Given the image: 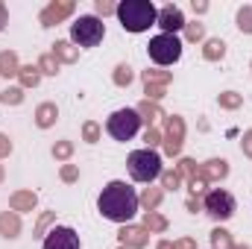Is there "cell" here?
<instances>
[{
	"label": "cell",
	"mask_w": 252,
	"mask_h": 249,
	"mask_svg": "<svg viewBox=\"0 0 252 249\" xmlns=\"http://www.w3.org/2000/svg\"><path fill=\"white\" fill-rule=\"evenodd\" d=\"M97 208H100V214H103L106 220L124 223L126 226V223L132 220V214L138 211V193L126 185V182L115 179V182H109V185L103 187V193H100V199H97Z\"/></svg>",
	"instance_id": "cell-1"
},
{
	"label": "cell",
	"mask_w": 252,
	"mask_h": 249,
	"mask_svg": "<svg viewBox=\"0 0 252 249\" xmlns=\"http://www.w3.org/2000/svg\"><path fill=\"white\" fill-rule=\"evenodd\" d=\"M115 15L124 24L126 32H147L156 24L158 9L150 0H124V3H118V12Z\"/></svg>",
	"instance_id": "cell-2"
},
{
	"label": "cell",
	"mask_w": 252,
	"mask_h": 249,
	"mask_svg": "<svg viewBox=\"0 0 252 249\" xmlns=\"http://www.w3.org/2000/svg\"><path fill=\"white\" fill-rule=\"evenodd\" d=\"M126 167H129L132 179H135V182H144V185H150L153 179H158V176H161V158H158V153H156V150H147V147H144V150L129 153Z\"/></svg>",
	"instance_id": "cell-3"
},
{
	"label": "cell",
	"mask_w": 252,
	"mask_h": 249,
	"mask_svg": "<svg viewBox=\"0 0 252 249\" xmlns=\"http://www.w3.org/2000/svg\"><path fill=\"white\" fill-rule=\"evenodd\" d=\"M106 35V27L97 15H82L76 24H70V38L79 47H97Z\"/></svg>",
	"instance_id": "cell-4"
},
{
	"label": "cell",
	"mask_w": 252,
	"mask_h": 249,
	"mask_svg": "<svg viewBox=\"0 0 252 249\" xmlns=\"http://www.w3.org/2000/svg\"><path fill=\"white\" fill-rule=\"evenodd\" d=\"M147 53H150V59L156 64H173L179 62V56H182V41L176 38V35H156L150 44H147Z\"/></svg>",
	"instance_id": "cell-5"
},
{
	"label": "cell",
	"mask_w": 252,
	"mask_h": 249,
	"mask_svg": "<svg viewBox=\"0 0 252 249\" xmlns=\"http://www.w3.org/2000/svg\"><path fill=\"white\" fill-rule=\"evenodd\" d=\"M202 211L211 217V220H229L232 214H235V196L229 193V190H223V187H214V190H208L205 193V199H202Z\"/></svg>",
	"instance_id": "cell-6"
},
{
	"label": "cell",
	"mask_w": 252,
	"mask_h": 249,
	"mask_svg": "<svg viewBox=\"0 0 252 249\" xmlns=\"http://www.w3.org/2000/svg\"><path fill=\"white\" fill-rule=\"evenodd\" d=\"M109 135L115 138V141H129V138H135V132L141 129V118H138V112L135 109H118L112 118H109Z\"/></svg>",
	"instance_id": "cell-7"
},
{
	"label": "cell",
	"mask_w": 252,
	"mask_h": 249,
	"mask_svg": "<svg viewBox=\"0 0 252 249\" xmlns=\"http://www.w3.org/2000/svg\"><path fill=\"white\" fill-rule=\"evenodd\" d=\"M185 144V118L179 115H167L164 118V132H161V147L167 156H179Z\"/></svg>",
	"instance_id": "cell-8"
},
{
	"label": "cell",
	"mask_w": 252,
	"mask_h": 249,
	"mask_svg": "<svg viewBox=\"0 0 252 249\" xmlns=\"http://www.w3.org/2000/svg\"><path fill=\"white\" fill-rule=\"evenodd\" d=\"M73 9H76L73 0H53V3H47L41 9L38 21H41V27H56V24H62L67 15H73Z\"/></svg>",
	"instance_id": "cell-9"
},
{
	"label": "cell",
	"mask_w": 252,
	"mask_h": 249,
	"mask_svg": "<svg viewBox=\"0 0 252 249\" xmlns=\"http://www.w3.org/2000/svg\"><path fill=\"white\" fill-rule=\"evenodd\" d=\"M156 24L164 30V35H176L179 30H185V24H188V21H185L182 9L170 3V6H161V9H158V18H156Z\"/></svg>",
	"instance_id": "cell-10"
},
{
	"label": "cell",
	"mask_w": 252,
	"mask_h": 249,
	"mask_svg": "<svg viewBox=\"0 0 252 249\" xmlns=\"http://www.w3.org/2000/svg\"><path fill=\"white\" fill-rule=\"evenodd\" d=\"M44 249H79V235L70 226H56L44 235Z\"/></svg>",
	"instance_id": "cell-11"
},
{
	"label": "cell",
	"mask_w": 252,
	"mask_h": 249,
	"mask_svg": "<svg viewBox=\"0 0 252 249\" xmlns=\"http://www.w3.org/2000/svg\"><path fill=\"white\" fill-rule=\"evenodd\" d=\"M118 238H121V247L126 249H144L150 244V232L144 226H129V223L118 232Z\"/></svg>",
	"instance_id": "cell-12"
},
{
	"label": "cell",
	"mask_w": 252,
	"mask_h": 249,
	"mask_svg": "<svg viewBox=\"0 0 252 249\" xmlns=\"http://www.w3.org/2000/svg\"><path fill=\"white\" fill-rule=\"evenodd\" d=\"M135 112H138V118H141V124H147V129H153V126L158 124L161 118H167L161 109H158V103H150V100H144V103H138L135 106Z\"/></svg>",
	"instance_id": "cell-13"
},
{
	"label": "cell",
	"mask_w": 252,
	"mask_h": 249,
	"mask_svg": "<svg viewBox=\"0 0 252 249\" xmlns=\"http://www.w3.org/2000/svg\"><path fill=\"white\" fill-rule=\"evenodd\" d=\"M35 202H38V196H35V190H15L12 196H9V205H12V211H32L35 208Z\"/></svg>",
	"instance_id": "cell-14"
},
{
	"label": "cell",
	"mask_w": 252,
	"mask_h": 249,
	"mask_svg": "<svg viewBox=\"0 0 252 249\" xmlns=\"http://www.w3.org/2000/svg\"><path fill=\"white\" fill-rule=\"evenodd\" d=\"M0 235L9 238V241L21 235V217H18V211H3L0 214Z\"/></svg>",
	"instance_id": "cell-15"
},
{
	"label": "cell",
	"mask_w": 252,
	"mask_h": 249,
	"mask_svg": "<svg viewBox=\"0 0 252 249\" xmlns=\"http://www.w3.org/2000/svg\"><path fill=\"white\" fill-rule=\"evenodd\" d=\"M202 173H205L208 182H220V179L229 176V161H223V158H211V161L202 164Z\"/></svg>",
	"instance_id": "cell-16"
},
{
	"label": "cell",
	"mask_w": 252,
	"mask_h": 249,
	"mask_svg": "<svg viewBox=\"0 0 252 249\" xmlns=\"http://www.w3.org/2000/svg\"><path fill=\"white\" fill-rule=\"evenodd\" d=\"M56 118H59L56 103H41V106L35 109V126H38V129H50V126L56 124Z\"/></svg>",
	"instance_id": "cell-17"
},
{
	"label": "cell",
	"mask_w": 252,
	"mask_h": 249,
	"mask_svg": "<svg viewBox=\"0 0 252 249\" xmlns=\"http://www.w3.org/2000/svg\"><path fill=\"white\" fill-rule=\"evenodd\" d=\"M18 70H21L18 53L15 50H0V76L3 79H12V76H18Z\"/></svg>",
	"instance_id": "cell-18"
},
{
	"label": "cell",
	"mask_w": 252,
	"mask_h": 249,
	"mask_svg": "<svg viewBox=\"0 0 252 249\" xmlns=\"http://www.w3.org/2000/svg\"><path fill=\"white\" fill-rule=\"evenodd\" d=\"M161 199H164V190H161V187H144L141 196H138V205H141L144 211H156V208L161 205Z\"/></svg>",
	"instance_id": "cell-19"
},
{
	"label": "cell",
	"mask_w": 252,
	"mask_h": 249,
	"mask_svg": "<svg viewBox=\"0 0 252 249\" xmlns=\"http://www.w3.org/2000/svg\"><path fill=\"white\" fill-rule=\"evenodd\" d=\"M202 56H205L208 62H220V59L226 56V41H223V38H208V41L202 44Z\"/></svg>",
	"instance_id": "cell-20"
},
{
	"label": "cell",
	"mask_w": 252,
	"mask_h": 249,
	"mask_svg": "<svg viewBox=\"0 0 252 249\" xmlns=\"http://www.w3.org/2000/svg\"><path fill=\"white\" fill-rule=\"evenodd\" d=\"M53 56H56L59 62H64V64H73L76 59H79V50H76L70 41H56V44H53Z\"/></svg>",
	"instance_id": "cell-21"
},
{
	"label": "cell",
	"mask_w": 252,
	"mask_h": 249,
	"mask_svg": "<svg viewBox=\"0 0 252 249\" xmlns=\"http://www.w3.org/2000/svg\"><path fill=\"white\" fill-rule=\"evenodd\" d=\"M18 79H21V88H35V85L41 82V70H38V64H35V67H32V64H21Z\"/></svg>",
	"instance_id": "cell-22"
},
{
	"label": "cell",
	"mask_w": 252,
	"mask_h": 249,
	"mask_svg": "<svg viewBox=\"0 0 252 249\" xmlns=\"http://www.w3.org/2000/svg\"><path fill=\"white\" fill-rule=\"evenodd\" d=\"M141 79H144V85H170V79H173V73L170 70H158V67H153V70H144L141 73Z\"/></svg>",
	"instance_id": "cell-23"
},
{
	"label": "cell",
	"mask_w": 252,
	"mask_h": 249,
	"mask_svg": "<svg viewBox=\"0 0 252 249\" xmlns=\"http://www.w3.org/2000/svg\"><path fill=\"white\" fill-rule=\"evenodd\" d=\"M144 229L147 232H167V217L158 211H144Z\"/></svg>",
	"instance_id": "cell-24"
},
{
	"label": "cell",
	"mask_w": 252,
	"mask_h": 249,
	"mask_svg": "<svg viewBox=\"0 0 252 249\" xmlns=\"http://www.w3.org/2000/svg\"><path fill=\"white\" fill-rule=\"evenodd\" d=\"M0 103H3V106H21V103H24V88H21V85L3 88V91H0Z\"/></svg>",
	"instance_id": "cell-25"
},
{
	"label": "cell",
	"mask_w": 252,
	"mask_h": 249,
	"mask_svg": "<svg viewBox=\"0 0 252 249\" xmlns=\"http://www.w3.org/2000/svg\"><path fill=\"white\" fill-rule=\"evenodd\" d=\"M211 249H235L232 232H226V229H214V232H211Z\"/></svg>",
	"instance_id": "cell-26"
},
{
	"label": "cell",
	"mask_w": 252,
	"mask_h": 249,
	"mask_svg": "<svg viewBox=\"0 0 252 249\" xmlns=\"http://www.w3.org/2000/svg\"><path fill=\"white\" fill-rule=\"evenodd\" d=\"M112 79H115V85H118V88H129V85H132V79H135V73H132V67H129V64H118V67H115V73H112Z\"/></svg>",
	"instance_id": "cell-27"
},
{
	"label": "cell",
	"mask_w": 252,
	"mask_h": 249,
	"mask_svg": "<svg viewBox=\"0 0 252 249\" xmlns=\"http://www.w3.org/2000/svg\"><path fill=\"white\" fill-rule=\"evenodd\" d=\"M188 187H190V196H196V199H199V193H208V179H205L202 167L193 173V179H188Z\"/></svg>",
	"instance_id": "cell-28"
},
{
	"label": "cell",
	"mask_w": 252,
	"mask_h": 249,
	"mask_svg": "<svg viewBox=\"0 0 252 249\" xmlns=\"http://www.w3.org/2000/svg\"><path fill=\"white\" fill-rule=\"evenodd\" d=\"M217 103H220V109H229V112H235V109H241L244 97H241L238 91H223V94L217 97Z\"/></svg>",
	"instance_id": "cell-29"
},
{
	"label": "cell",
	"mask_w": 252,
	"mask_h": 249,
	"mask_svg": "<svg viewBox=\"0 0 252 249\" xmlns=\"http://www.w3.org/2000/svg\"><path fill=\"white\" fill-rule=\"evenodd\" d=\"M59 64L62 62H59L53 53H44V56L38 59V70H41V76H44V73H47V76H56V73H59Z\"/></svg>",
	"instance_id": "cell-30"
},
{
	"label": "cell",
	"mask_w": 252,
	"mask_h": 249,
	"mask_svg": "<svg viewBox=\"0 0 252 249\" xmlns=\"http://www.w3.org/2000/svg\"><path fill=\"white\" fill-rule=\"evenodd\" d=\"M53 220H56V211H44V214L38 217V223H35V232H32V238H44V235H47V229L53 226Z\"/></svg>",
	"instance_id": "cell-31"
},
{
	"label": "cell",
	"mask_w": 252,
	"mask_h": 249,
	"mask_svg": "<svg viewBox=\"0 0 252 249\" xmlns=\"http://www.w3.org/2000/svg\"><path fill=\"white\" fill-rule=\"evenodd\" d=\"M161 190H176V187L182 185V176L176 173V170H161Z\"/></svg>",
	"instance_id": "cell-32"
},
{
	"label": "cell",
	"mask_w": 252,
	"mask_h": 249,
	"mask_svg": "<svg viewBox=\"0 0 252 249\" xmlns=\"http://www.w3.org/2000/svg\"><path fill=\"white\" fill-rule=\"evenodd\" d=\"M238 27H241V32L252 35V6H241L238 9Z\"/></svg>",
	"instance_id": "cell-33"
},
{
	"label": "cell",
	"mask_w": 252,
	"mask_h": 249,
	"mask_svg": "<svg viewBox=\"0 0 252 249\" xmlns=\"http://www.w3.org/2000/svg\"><path fill=\"white\" fill-rule=\"evenodd\" d=\"M70 156H73V144L70 141H56L53 144V158L56 161H67Z\"/></svg>",
	"instance_id": "cell-34"
},
{
	"label": "cell",
	"mask_w": 252,
	"mask_h": 249,
	"mask_svg": "<svg viewBox=\"0 0 252 249\" xmlns=\"http://www.w3.org/2000/svg\"><path fill=\"white\" fill-rule=\"evenodd\" d=\"M199 167H196V161L193 158H179V164H176V173L179 176H185V179H193V173H196Z\"/></svg>",
	"instance_id": "cell-35"
},
{
	"label": "cell",
	"mask_w": 252,
	"mask_h": 249,
	"mask_svg": "<svg viewBox=\"0 0 252 249\" xmlns=\"http://www.w3.org/2000/svg\"><path fill=\"white\" fill-rule=\"evenodd\" d=\"M185 38H188V41H202V38H205V30H202V24H199V21L185 24Z\"/></svg>",
	"instance_id": "cell-36"
},
{
	"label": "cell",
	"mask_w": 252,
	"mask_h": 249,
	"mask_svg": "<svg viewBox=\"0 0 252 249\" xmlns=\"http://www.w3.org/2000/svg\"><path fill=\"white\" fill-rule=\"evenodd\" d=\"M82 138H85L88 144H97V141H100V124L88 121V124L82 126Z\"/></svg>",
	"instance_id": "cell-37"
},
{
	"label": "cell",
	"mask_w": 252,
	"mask_h": 249,
	"mask_svg": "<svg viewBox=\"0 0 252 249\" xmlns=\"http://www.w3.org/2000/svg\"><path fill=\"white\" fill-rule=\"evenodd\" d=\"M144 94H147L150 103H158V100L167 94V88H164V85H144Z\"/></svg>",
	"instance_id": "cell-38"
},
{
	"label": "cell",
	"mask_w": 252,
	"mask_h": 249,
	"mask_svg": "<svg viewBox=\"0 0 252 249\" xmlns=\"http://www.w3.org/2000/svg\"><path fill=\"white\" fill-rule=\"evenodd\" d=\"M144 144H147V150H156V147L161 144V132H158L156 126L147 129V132H144Z\"/></svg>",
	"instance_id": "cell-39"
},
{
	"label": "cell",
	"mask_w": 252,
	"mask_h": 249,
	"mask_svg": "<svg viewBox=\"0 0 252 249\" xmlns=\"http://www.w3.org/2000/svg\"><path fill=\"white\" fill-rule=\"evenodd\" d=\"M59 176H62V182H76L79 179V167L76 164H62V170H59Z\"/></svg>",
	"instance_id": "cell-40"
},
{
	"label": "cell",
	"mask_w": 252,
	"mask_h": 249,
	"mask_svg": "<svg viewBox=\"0 0 252 249\" xmlns=\"http://www.w3.org/2000/svg\"><path fill=\"white\" fill-rule=\"evenodd\" d=\"M94 9H97V15H103V18H106V15H115V12H118V6H115L112 0H97V3H94Z\"/></svg>",
	"instance_id": "cell-41"
},
{
	"label": "cell",
	"mask_w": 252,
	"mask_h": 249,
	"mask_svg": "<svg viewBox=\"0 0 252 249\" xmlns=\"http://www.w3.org/2000/svg\"><path fill=\"white\" fill-rule=\"evenodd\" d=\"M9 153H12V141H9V135L0 132V158H6Z\"/></svg>",
	"instance_id": "cell-42"
},
{
	"label": "cell",
	"mask_w": 252,
	"mask_h": 249,
	"mask_svg": "<svg viewBox=\"0 0 252 249\" xmlns=\"http://www.w3.org/2000/svg\"><path fill=\"white\" fill-rule=\"evenodd\" d=\"M241 150H244V156H250V158H252V129H250V132H244V141H241Z\"/></svg>",
	"instance_id": "cell-43"
},
{
	"label": "cell",
	"mask_w": 252,
	"mask_h": 249,
	"mask_svg": "<svg viewBox=\"0 0 252 249\" xmlns=\"http://www.w3.org/2000/svg\"><path fill=\"white\" fill-rule=\"evenodd\" d=\"M173 249H196V241H193V238H179V241L173 244Z\"/></svg>",
	"instance_id": "cell-44"
},
{
	"label": "cell",
	"mask_w": 252,
	"mask_h": 249,
	"mask_svg": "<svg viewBox=\"0 0 252 249\" xmlns=\"http://www.w3.org/2000/svg\"><path fill=\"white\" fill-rule=\"evenodd\" d=\"M6 24H9V12H6V3L0 0V32L6 30Z\"/></svg>",
	"instance_id": "cell-45"
},
{
	"label": "cell",
	"mask_w": 252,
	"mask_h": 249,
	"mask_svg": "<svg viewBox=\"0 0 252 249\" xmlns=\"http://www.w3.org/2000/svg\"><path fill=\"white\" fill-rule=\"evenodd\" d=\"M185 205H188V211H193V214H196V211H202V202H199L196 196H190V199L185 202Z\"/></svg>",
	"instance_id": "cell-46"
},
{
	"label": "cell",
	"mask_w": 252,
	"mask_h": 249,
	"mask_svg": "<svg viewBox=\"0 0 252 249\" xmlns=\"http://www.w3.org/2000/svg\"><path fill=\"white\" fill-rule=\"evenodd\" d=\"M193 12H199V15L208 12V3H205V0H193Z\"/></svg>",
	"instance_id": "cell-47"
},
{
	"label": "cell",
	"mask_w": 252,
	"mask_h": 249,
	"mask_svg": "<svg viewBox=\"0 0 252 249\" xmlns=\"http://www.w3.org/2000/svg\"><path fill=\"white\" fill-rule=\"evenodd\" d=\"M156 249H173V244H170V241H158V247Z\"/></svg>",
	"instance_id": "cell-48"
},
{
	"label": "cell",
	"mask_w": 252,
	"mask_h": 249,
	"mask_svg": "<svg viewBox=\"0 0 252 249\" xmlns=\"http://www.w3.org/2000/svg\"><path fill=\"white\" fill-rule=\"evenodd\" d=\"M3 179H6V170H3V164H0V182H3Z\"/></svg>",
	"instance_id": "cell-49"
},
{
	"label": "cell",
	"mask_w": 252,
	"mask_h": 249,
	"mask_svg": "<svg viewBox=\"0 0 252 249\" xmlns=\"http://www.w3.org/2000/svg\"><path fill=\"white\" fill-rule=\"evenodd\" d=\"M235 249H250V247H247V244H238V247H235Z\"/></svg>",
	"instance_id": "cell-50"
},
{
	"label": "cell",
	"mask_w": 252,
	"mask_h": 249,
	"mask_svg": "<svg viewBox=\"0 0 252 249\" xmlns=\"http://www.w3.org/2000/svg\"><path fill=\"white\" fill-rule=\"evenodd\" d=\"M118 249H126V247H118Z\"/></svg>",
	"instance_id": "cell-51"
}]
</instances>
